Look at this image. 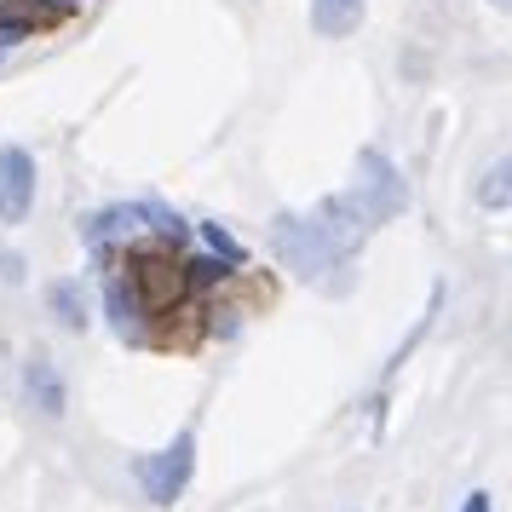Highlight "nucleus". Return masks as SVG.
I'll list each match as a JSON object with an SVG mask.
<instances>
[{"label": "nucleus", "mask_w": 512, "mask_h": 512, "mask_svg": "<svg viewBox=\"0 0 512 512\" xmlns=\"http://www.w3.org/2000/svg\"><path fill=\"white\" fill-rule=\"evenodd\" d=\"M24 386H29V397H35V409L41 415H64V380H58V369H52L47 357H29V369H24Z\"/></svg>", "instance_id": "9"}, {"label": "nucleus", "mask_w": 512, "mask_h": 512, "mask_svg": "<svg viewBox=\"0 0 512 512\" xmlns=\"http://www.w3.org/2000/svg\"><path fill=\"white\" fill-rule=\"evenodd\" d=\"M346 196H351V208L363 213L369 231L409 208V185H403V173L392 167L386 150H363V156H357V185H351Z\"/></svg>", "instance_id": "2"}, {"label": "nucleus", "mask_w": 512, "mask_h": 512, "mask_svg": "<svg viewBox=\"0 0 512 512\" xmlns=\"http://www.w3.org/2000/svg\"><path fill=\"white\" fill-rule=\"evenodd\" d=\"M271 248H277V259L294 271L300 282H311V288H328V294H346L351 288V248L340 242V236L328 231L317 213H277V225H271Z\"/></svg>", "instance_id": "1"}, {"label": "nucleus", "mask_w": 512, "mask_h": 512, "mask_svg": "<svg viewBox=\"0 0 512 512\" xmlns=\"http://www.w3.org/2000/svg\"><path fill=\"white\" fill-rule=\"evenodd\" d=\"M64 6H81V0H64Z\"/></svg>", "instance_id": "16"}, {"label": "nucleus", "mask_w": 512, "mask_h": 512, "mask_svg": "<svg viewBox=\"0 0 512 512\" xmlns=\"http://www.w3.org/2000/svg\"><path fill=\"white\" fill-rule=\"evenodd\" d=\"M489 6H501V12H512V0H489Z\"/></svg>", "instance_id": "15"}, {"label": "nucleus", "mask_w": 512, "mask_h": 512, "mask_svg": "<svg viewBox=\"0 0 512 512\" xmlns=\"http://www.w3.org/2000/svg\"><path fill=\"white\" fill-rule=\"evenodd\" d=\"M202 231H208V242H213V254H219V259H231V265L242 259V242H236L225 225H202Z\"/></svg>", "instance_id": "12"}, {"label": "nucleus", "mask_w": 512, "mask_h": 512, "mask_svg": "<svg viewBox=\"0 0 512 512\" xmlns=\"http://www.w3.org/2000/svg\"><path fill=\"white\" fill-rule=\"evenodd\" d=\"M185 277L190 282H219V277H225V265H219V259H190Z\"/></svg>", "instance_id": "13"}, {"label": "nucleus", "mask_w": 512, "mask_h": 512, "mask_svg": "<svg viewBox=\"0 0 512 512\" xmlns=\"http://www.w3.org/2000/svg\"><path fill=\"white\" fill-rule=\"evenodd\" d=\"M133 231H156V236H167V242H179L185 225H179V213L156 208V202H133V208H110V213H98V219H87V242H93V248L116 242V236H133Z\"/></svg>", "instance_id": "4"}, {"label": "nucleus", "mask_w": 512, "mask_h": 512, "mask_svg": "<svg viewBox=\"0 0 512 512\" xmlns=\"http://www.w3.org/2000/svg\"><path fill=\"white\" fill-rule=\"evenodd\" d=\"M478 208H489V213L512 208V156H501L495 167H484V179H478Z\"/></svg>", "instance_id": "10"}, {"label": "nucleus", "mask_w": 512, "mask_h": 512, "mask_svg": "<svg viewBox=\"0 0 512 512\" xmlns=\"http://www.w3.org/2000/svg\"><path fill=\"white\" fill-rule=\"evenodd\" d=\"M133 277V288H139V305H144V317H156V311H173V305L185 300V265H173L167 254H139V265L127 271Z\"/></svg>", "instance_id": "5"}, {"label": "nucleus", "mask_w": 512, "mask_h": 512, "mask_svg": "<svg viewBox=\"0 0 512 512\" xmlns=\"http://www.w3.org/2000/svg\"><path fill=\"white\" fill-rule=\"evenodd\" d=\"M461 512H489V495L484 489H472V495H466V507Z\"/></svg>", "instance_id": "14"}, {"label": "nucleus", "mask_w": 512, "mask_h": 512, "mask_svg": "<svg viewBox=\"0 0 512 512\" xmlns=\"http://www.w3.org/2000/svg\"><path fill=\"white\" fill-rule=\"evenodd\" d=\"M190 472H196V432H179L167 449H156L150 461H139V484L156 507H173L190 489Z\"/></svg>", "instance_id": "3"}, {"label": "nucleus", "mask_w": 512, "mask_h": 512, "mask_svg": "<svg viewBox=\"0 0 512 512\" xmlns=\"http://www.w3.org/2000/svg\"><path fill=\"white\" fill-rule=\"evenodd\" d=\"M363 6L369 0H311V29L328 35V41H340V35H351L363 24Z\"/></svg>", "instance_id": "7"}, {"label": "nucleus", "mask_w": 512, "mask_h": 512, "mask_svg": "<svg viewBox=\"0 0 512 512\" xmlns=\"http://www.w3.org/2000/svg\"><path fill=\"white\" fill-rule=\"evenodd\" d=\"M35 208V156L6 144L0 150V225H24Z\"/></svg>", "instance_id": "6"}, {"label": "nucleus", "mask_w": 512, "mask_h": 512, "mask_svg": "<svg viewBox=\"0 0 512 512\" xmlns=\"http://www.w3.org/2000/svg\"><path fill=\"white\" fill-rule=\"evenodd\" d=\"M104 300H110V317H116L121 334H139L144 305H139V288H133L127 271H110V277H104Z\"/></svg>", "instance_id": "8"}, {"label": "nucleus", "mask_w": 512, "mask_h": 512, "mask_svg": "<svg viewBox=\"0 0 512 512\" xmlns=\"http://www.w3.org/2000/svg\"><path fill=\"white\" fill-rule=\"evenodd\" d=\"M52 311H58V323L64 328H87V294H81V282H52Z\"/></svg>", "instance_id": "11"}]
</instances>
